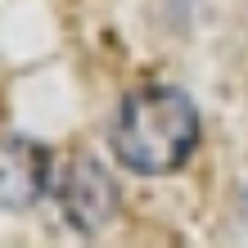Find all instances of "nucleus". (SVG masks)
Listing matches in <instances>:
<instances>
[{
    "label": "nucleus",
    "instance_id": "nucleus-1",
    "mask_svg": "<svg viewBox=\"0 0 248 248\" xmlns=\"http://www.w3.org/2000/svg\"><path fill=\"white\" fill-rule=\"evenodd\" d=\"M199 104L181 86H140L131 91L113 122V154L140 176L176 171L199 144Z\"/></svg>",
    "mask_w": 248,
    "mask_h": 248
},
{
    "label": "nucleus",
    "instance_id": "nucleus-2",
    "mask_svg": "<svg viewBox=\"0 0 248 248\" xmlns=\"http://www.w3.org/2000/svg\"><path fill=\"white\" fill-rule=\"evenodd\" d=\"M54 199H59L68 226L81 235H99L118 212V185L95 158H72L54 176Z\"/></svg>",
    "mask_w": 248,
    "mask_h": 248
},
{
    "label": "nucleus",
    "instance_id": "nucleus-3",
    "mask_svg": "<svg viewBox=\"0 0 248 248\" xmlns=\"http://www.w3.org/2000/svg\"><path fill=\"white\" fill-rule=\"evenodd\" d=\"M54 185V158L27 136L5 140L0 158V189H5V208H27Z\"/></svg>",
    "mask_w": 248,
    "mask_h": 248
}]
</instances>
